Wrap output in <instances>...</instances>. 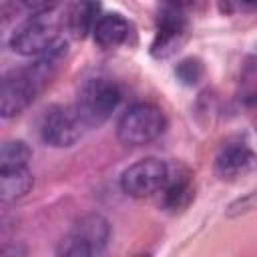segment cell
Masks as SVG:
<instances>
[{
  "label": "cell",
  "instance_id": "d6986e66",
  "mask_svg": "<svg viewBox=\"0 0 257 257\" xmlns=\"http://www.w3.org/2000/svg\"><path fill=\"white\" fill-rule=\"evenodd\" d=\"M243 2H247V4H257V0H243Z\"/></svg>",
  "mask_w": 257,
  "mask_h": 257
},
{
  "label": "cell",
  "instance_id": "277c9868",
  "mask_svg": "<svg viewBox=\"0 0 257 257\" xmlns=\"http://www.w3.org/2000/svg\"><path fill=\"white\" fill-rule=\"evenodd\" d=\"M58 24L50 12L34 14L10 36V48L20 56H40L58 42Z\"/></svg>",
  "mask_w": 257,
  "mask_h": 257
},
{
  "label": "cell",
  "instance_id": "6da1fadb",
  "mask_svg": "<svg viewBox=\"0 0 257 257\" xmlns=\"http://www.w3.org/2000/svg\"><path fill=\"white\" fill-rule=\"evenodd\" d=\"M118 100H120V90L116 82L104 76H96L80 86L76 94L74 110L86 128H94L110 118Z\"/></svg>",
  "mask_w": 257,
  "mask_h": 257
},
{
  "label": "cell",
  "instance_id": "9c48e42d",
  "mask_svg": "<svg viewBox=\"0 0 257 257\" xmlns=\"http://www.w3.org/2000/svg\"><path fill=\"white\" fill-rule=\"evenodd\" d=\"M185 32V14L179 8L165 6L159 16L157 38L153 44V52L159 56H167L175 44H179L181 34Z\"/></svg>",
  "mask_w": 257,
  "mask_h": 257
},
{
  "label": "cell",
  "instance_id": "8fae6325",
  "mask_svg": "<svg viewBox=\"0 0 257 257\" xmlns=\"http://www.w3.org/2000/svg\"><path fill=\"white\" fill-rule=\"evenodd\" d=\"M32 173L28 167H14V169H0V199L4 203L22 199L32 189Z\"/></svg>",
  "mask_w": 257,
  "mask_h": 257
},
{
  "label": "cell",
  "instance_id": "7c38bea8",
  "mask_svg": "<svg viewBox=\"0 0 257 257\" xmlns=\"http://www.w3.org/2000/svg\"><path fill=\"white\" fill-rule=\"evenodd\" d=\"M163 203L169 209H183L185 205H189V201L193 199V187L189 181V175H173L167 181V185L163 187Z\"/></svg>",
  "mask_w": 257,
  "mask_h": 257
},
{
  "label": "cell",
  "instance_id": "2e32d148",
  "mask_svg": "<svg viewBox=\"0 0 257 257\" xmlns=\"http://www.w3.org/2000/svg\"><path fill=\"white\" fill-rule=\"evenodd\" d=\"M255 209H257V189L251 191L249 195L239 197L237 201H233L227 207V217H239V215H245V213L255 211Z\"/></svg>",
  "mask_w": 257,
  "mask_h": 257
},
{
  "label": "cell",
  "instance_id": "30bf717a",
  "mask_svg": "<svg viewBox=\"0 0 257 257\" xmlns=\"http://www.w3.org/2000/svg\"><path fill=\"white\" fill-rule=\"evenodd\" d=\"M128 32H131V24L126 22V18L120 16L118 12H108V14H100V18L94 24L92 36L98 46L116 48L128 38Z\"/></svg>",
  "mask_w": 257,
  "mask_h": 257
},
{
  "label": "cell",
  "instance_id": "5bb4252c",
  "mask_svg": "<svg viewBox=\"0 0 257 257\" xmlns=\"http://www.w3.org/2000/svg\"><path fill=\"white\" fill-rule=\"evenodd\" d=\"M32 157L30 147L24 141H6L0 151V169H14V167H26Z\"/></svg>",
  "mask_w": 257,
  "mask_h": 257
},
{
  "label": "cell",
  "instance_id": "4fadbf2b",
  "mask_svg": "<svg viewBox=\"0 0 257 257\" xmlns=\"http://www.w3.org/2000/svg\"><path fill=\"white\" fill-rule=\"evenodd\" d=\"M98 18H100L98 2L96 0H80L70 14V30L74 32V36L82 38L94 30V24Z\"/></svg>",
  "mask_w": 257,
  "mask_h": 257
},
{
  "label": "cell",
  "instance_id": "3957f363",
  "mask_svg": "<svg viewBox=\"0 0 257 257\" xmlns=\"http://www.w3.org/2000/svg\"><path fill=\"white\" fill-rule=\"evenodd\" d=\"M108 239H110L108 221L98 213H90L80 217L70 227V231L60 241L56 253L64 257H92L104 251Z\"/></svg>",
  "mask_w": 257,
  "mask_h": 257
},
{
  "label": "cell",
  "instance_id": "9a60e30c",
  "mask_svg": "<svg viewBox=\"0 0 257 257\" xmlns=\"http://www.w3.org/2000/svg\"><path fill=\"white\" fill-rule=\"evenodd\" d=\"M175 72H177V76H179L185 84H195V82H199V78L203 76V64H201L197 58H187V60H183V62L177 64Z\"/></svg>",
  "mask_w": 257,
  "mask_h": 257
},
{
  "label": "cell",
  "instance_id": "5b68a950",
  "mask_svg": "<svg viewBox=\"0 0 257 257\" xmlns=\"http://www.w3.org/2000/svg\"><path fill=\"white\" fill-rule=\"evenodd\" d=\"M171 177V169L161 159H143L126 167L120 175V189L135 199H145L161 193Z\"/></svg>",
  "mask_w": 257,
  "mask_h": 257
},
{
  "label": "cell",
  "instance_id": "8992f818",
  "mask_svg": "<svg viewBox=\"0 0 257 257\" xmlns=\"http://www.w3.org/2000/svg\"><path fill=\"white\" fill-rule=\"evenodd\" d=\"M44 86L38 82L30 66L26 68H14L4 74L2 88H0V112L4 118H12L20 114L24 108L32 104L36 94Z\"/></svg>",
  "mask_w": 257,
  "mask_h": 257
},
{
  "label": "cell",
  "instance_id": "52a82bcc",
  "mask_svg": "<svg viewBox=\"0 0 257 257\" xmlns=\"http://www.w3.org/2000/svg\"><path fill=\"white\" fill-rule=\"evenodd\" d=\"M82 128H84V124L80 122L76 110L62 106V104H54V106L46 108L42 114V120H40L42 141L56 149L72 147L80 139Z\"/></svg>",
  "mask_w": 257,
  "mask_h": 257
},
{
  "label": "cell",
  "instance_id": "7a4b0ae2",
  "mask_svg": "<svg viewBox=\"0 0 257 257\" xmlns=\"http://www.w3.org/2000/svg\"><path fill=\"white\" fill-rule=\"evenodd\" d=\"M167 126L165 112L153 102H135L116 124V137L124 147H145L159 139Z\"/></svg>",
  "mask_w": 257,
  "mask_h": 257
},
{
  "label": "cell",
  "instance_id": "ac0fdd59",
  "mask_svg": "<svg viewBox=\"0 0 257 257\" xmlns=\"http://www.w3.org/2000/svg\"><path fill=\"white\" fill-rule=\"evenodd\" d=\"M193 4V0H165V6H173V8H179V10H185Z\"/></svg>",
  "mask_w": 257,
  "mask_h": 257
},
{
  "label": "cell",
  "instance_id": "ba28073f",
  "mask_svg": "<svg viewBox=\"0 0 257 257\" xmlns=\"http://www.w3.org/2000/svg\"><path fill=\"white\" fill-rule=\"evenodd\" d=\"M255 171H257V153L243 143H229L215 157V173L223 181H235Z\"/></svg>",
  "mask_w": 257,
  "mask_h": 257
},
{
  "label": "cell",
  "instance_id": "e0dca14e",
  "mask_svg": "<svg viewBox=\"0 0 257 257\" xmlns=\"http://www.w3.org/2000/svg\"><path fill=\"white\" fill-rule=\"evenodd\" d=\"M22 4L32 14H44V12H52L60 4V0H22Z\"/></svg>",
  "mask_w": 257,
  "mask_h": 257
}]
</instances>
